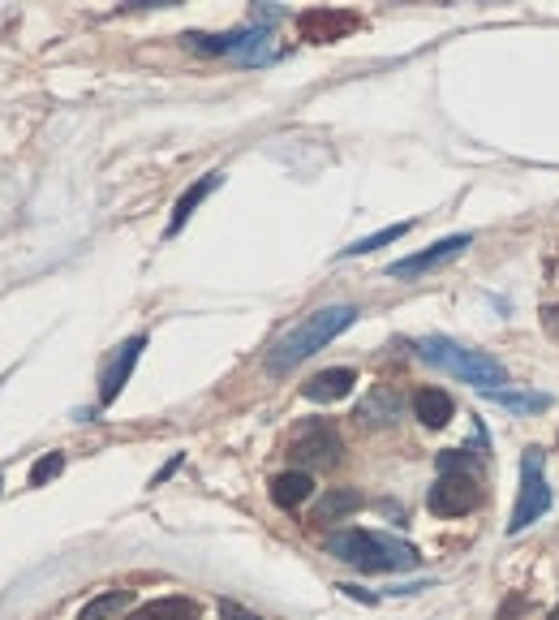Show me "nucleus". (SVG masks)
<instances>
[{"mask_svg":"<svg viewBox=\"0 0 559 620\" xmlns=\"http://www.w3.org/2000/svg\"><path fill=\"white\" fill-rule=\"evenodd\" d=\"M310 474L306 470H289V474H276L271 479V500H276V509H297V504H306L310 500Z\"/></svg>","mask_w":559,"mask_h":620,"instance_id":"obj_14","label":"nucleus"},{"mask_svg":"<svg viewBox=\"0 0 559 620\" xmlns=\"http://www.w3.org/2000/svg\"><path fill=\"white\" fill-rule=\"evenodd\" d=\"M418 354L427 362H435L439 371H448V375H457L465 384H473V388L499 392V384L508 388L503 362H495L491 354H478V350H465V345L448 341V336H427V341H418Z\"/></svg>","mask_w":559,"mask_h":620,"instance_id":"obj_3","label":"nucleus"},{"mask_svg":"<svg viewBox=\"0 0 559 620\" xmlns=\"http://www.w3.org/2000/svg\"><path fill=\"white\" fill-rule=\"evenodd\" d=\"M551 620H559V603H556V612H551Z\"/></svg>","mask_w":559,"mask_h":620,"instance_id":"obj_25","label":"nucleus"},{"mask_svg":"<svg viewBox=\"0 0 559 620\" xmlns=\"http://www.w3.org/2000/svg\"><path fill=\"white\" fill-rule=\"evenodd\" d=\"M439 474H461V479H469V474H478V461H469L465 453H439Z\"/></svg>","mask_w":559,"mask_h":620,"instance_id":"obj_21","label":"nucleus"},{"mask_svg":"<svg viewBox=\"0 0 559 620\" xmlns=\"http://www.w3.org/2000/svg\"><path fill=\"white\" fill-rule=\"evenodd\" d=\"M413 414L430 426V431H439V426L452 423V414H457V405H452V396L443 388H422L413 396Z\"/></svg>","mask_w":559,"mask_h":620,"instance_id":"obj_12","label":"nucleus"},{"mask_svg":"<svg viewBox=\"0 0 559 620\" xmlns=\"http://www.w3.org/2000/svg\"><path fill=\"white\" fill-rule=\"evenodd\" d=\"M220 617H224V620H259L254 612H241L237 603H220Z\"/></svg>","mask_w":559,"mask_h":620,"instance_id":"obj_22","label":"nucleus"},{"mask_svg":"<svg viewBox=\"0 0 559 620\" xmlns=\"http://www.w3.org/2000/svg\"><path fill=\"white\" fill-rule=\"evenodd\" d=\"M473 237L469 233H457V237H443V242H435L430 250H422V255H409V259H400L388 267V276L392 281H413V276H422V272H430V267H439V263L457 259L465 246H469Z\"/></svg>","mask_w":559,"mask_h":620,"instance_id":"obj_7","label":"nucleus"},{"mask_svg":"<svg viewBox=\"0 0 559 620\" xmlns=\"http://www.w3.org/2000/svg\"><path fill=\"white\" fill-rule=\"evenodd\" d=\"M353 319H358L353 306H323V311L306 315L301 324H293L267 350V371H293L297 362H306L310 354H319L323 345H331L340 332H349Z\"/></svg>","mask_w":559,"mask_h":620,"instance_id":"obj_1","label":"nucleus"},{"mask_svg":"<svg viewBox=\"0 0 559 620\" xmlns=\"http://www.w3.org/2000/svg\"><path fill=\"white\" fill-rule=\"evenodd\" d=\"M177 465H181V457H172V461H168L164 470H160V474H156V488H160V483H164V479H168V474H172V470H177Z\"/></svg>","mask_w":559,"mask_h":620,"instance_id":"obj_24","label":"nucleus"},{"mask_svg":"<svg viewBox=\"0 0 559 620\" xmlns=\"http://www.w3.org/2000/svg\"><path fill=\"white\" fill-rule=\"evenodd\" d=\"M362 509V495L353 488H331L323 491V500L315 504V522L328 525V522H345L349 513H358Z\"/></svg>","mask_w":559,"mask_h":620,"instance_id":"obj_13","label":"nucleus"},{"mask_svg":"<svg viewBox=\"0 0 559 620\" xmlns=\"http://www.w3.org/2000/svg\"><path fill=\"white\" fill-rule=\"evenodd\" d=\"M220 177H224V173H207L202 181H194V186H190L186 195L177 198V207H172V220H168V237H172V233H181V225H186V220L194 216L198 203H202V198H207L211 190H216V186H220Z\"/></svg>","mask_w":559,"mask_h":620,"instance_id":"obj_15","label":"nucleus"},{"mask_svg":"<svg viewBox=\"0 0 559 620\" xmlns=\"http://www.w3.org/2000/svg\"><path fill=\"white\" fill-rule=\"evenodd\" d=\"M358 384V375L349 371V366H331V371H319L315 380H306L301 392H306V401H319V405H328V401H345L349 392Z\"/></svg>","mask_w":559,"mask_h":620,"instance_id":"obj_11","label":"nucleus"},{"mask_svg":"<svg viewBox=\"0 0 559 620\" xmlns=\"http://www.w3.org/2000/svg\"><path fill=\"white\" fill-rule=\"evenodd\" d=\"M353 27H358V18L353 13H340V9H306L297 18V31H301V39H310V43H336V39H345Z\"/></svg>","mask_w":559,"mask_h":620,"instance_id":"obj_8","label":"nucleus"},{"mask_svg":"<svg viewBox=\"0 0 559 620\" xmlns=\"http://www.w3.org/2000/svg\"><path fill=\"white\" fill-rule=\"evenodd\" d=\"M328 552L362 573H400V569H418L422 560L413 543H400L379 530H340L328 539Z\"/></svg>","mask_w":559,"mask_h":620,"instance_id":"obj_2","label":"nucleus"},{"mask_svg":"<svg viewBox=\"0 0 559 620\" xmlns=\"http://www.w3.org/2000/svg\"><path fill=\"white\" fill-rule=\"evenodd\" d=\"M293 461L301 465H336L340 461V435L328 423H306L293 435Z\"/></svg>","mask_w":559,"mask_h":620,"instance_id":"obj_6","label":"nucleus"},{"mask_svg":"<svg viewBox=\"0 0 559 620\" xmlns=\"http://www.w3.org/2000/svg\"><path fill=\"white\" fill-rule=\"evenodd\" d=\"M400 410H405V396L392 388V384H379V388L366 392V401L358 405V423L362 426H392L400 419Z\"/></svg>","mask_w":559,"mask_h":620,"instance_id":"obj_10","label":"nucleus"},{"mask_svg":"<svg viewBox=\"0 0 559 620\" xmlns=\"http://www.w3.org/2000/svg\"><path fill=\"white\" fill-rule=\"evenodd\" d=\"M66 470V457L61 453H48V457H39L31 465V488H43V483H52L57 474Z\"/></svg>","mask_w":559,"mask_h":620,"instance_id":"obj_20","label":"nucleus"},{"mask_svg":"<svg viewBox=\"0 0 559 620\" xmlns=\"http://www.w3.org/2000/svg\"><path fill=\"white\" fill-rule=\"evenodd\" d=\"M409 229H413V225H409V220H400V225H388V229L370 233V237H362V242L345 246V259H353V255H370V250H379V246H388V242H400Z\"/></svg>","mask_w":559,"mask_h":620,"instance_id":"obj_19","label":"nucleus"},{"mask_svg":"<svg viewBox=\"0 0 559 620\" xmlns=\"http://www.w3.org/2000/svg\"><path fill=\"white\" fill-rule=\"evenodd\" d=\"M542 327L559 341V306H547V311H542Z\"/></svg>","mask_w":559,"mask_h":620,"instance_id":"obj_23","label":"nucleus"},{"mask_svg":"<svg viewBox=\"0 0 559 620\" xmlns=\"http://www.w3.org/2000/svg\"><path fill=\"white\" fill-rule=\"evenodd\" d=\"M130 603H133L130 590H108V594L91 599V603L82 608V617L78 620H117V617H126V612H130Z\"/></svg>","mask_w":559,"mask_h":620,"instance_id":"obj_17","label":"nucleus"},{"mask_svg":"<svg viewBox=\"0 0 559 620\" xmlns=\"http://www.w3.org/2000/svg\"><path fill=\"white\" fill-rule=\"evenodd\" d=\"M142 345H147V336H130L121 350H117V358L108 362V371H103V388H99V401L103 405H112L117 396H121V388L130 384V375H133V366H138V358H142Z\"/></svg>","mask_w":559,"mask_h":620,"instance_id":"obj_9","label":"nucleus"},{"mask_svg":"<svg viewBox=\"0 0 559 620\" xmlns=\"http://www.w3.org/2000/svg\"><path fill=\"white\" fill-rule=\"evenodd\" d=\"M430 513L435 518H465V513H473L478 504H482V491L473 479H461V474H439V483L430 488L427 495Z\"/></svg>","mask_w":559,"mask_h":620,"instance_id":"obj_5","label":"nucleus"},{"mask_svg":"<svg viewBox=\"0 0 559 620\" xmlns=\"http://www.w3.org/2000/svg\"><path fill=\"white\" fill-rule=\"evenodd\" d=\"M130 620H198V608L181 594H168V599H151V603L133 608Z\"/></svg>","mask_w":559,"mask_h":620,"instance_id":"obj_16","label":"nucleus"},{"mask_svg":"<svg viewBox=\"0 0 559 620\" xmlns=\"http://www.w3.org/2000/svg\"><path fill=\"white\" fill-rule=\"evenodd\" d=\"M495 405H503V410H512V414H538V410H547L551 405V396H542V392H487Z\"/></svg>","mask_w":559,"mask_h":620,"instance_id":"obj_18","label":"nucleus"},{"mask_svg":"<svg viewBox=\"0 0 559 620\" xmlns=\"http://www.w3.org/2000/svg\"><path fill=\"white\" fill-rule=\"evenodd\" d=\"M547 509H551V488H547V474H542V449H526V457H521V495H517V509H512L508 530L521 534Z\"/></svg>","mask_w":559,"mask_h":620,"instance_id":"obj_4","label":"nucleus"}]
</instances>
